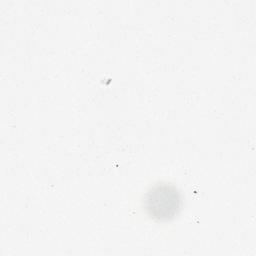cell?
<instances>
[{
    "mask_svg": "<svg viewBox=\"0 0 256 256\" xmlns=\"http://www.w3.org/2000/svg\"><path fill=\"white\" fill-rule=\"evenodd\" d=\"M146 214L157 222H168L178 216L182 208V195L178 188L167 182L154 184L144 195Z\"/></svg>",
    "mask_w": 256,
    "mask_h": 256,
    "instance_id": "cell-1",
    "label": "cell"
}]
</instances>
